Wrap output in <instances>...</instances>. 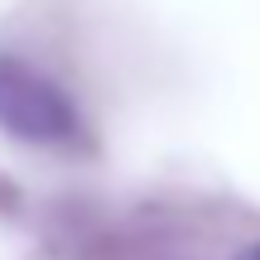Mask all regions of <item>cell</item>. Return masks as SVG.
<instances>
[{"label": "cell", "instance_id": "cell-1", "mask_svg": "<svg viewBox=\"0 0 260 260\" xmlns=\"http://www.w3.org/2000/svg\"><path fill=\"white\" fill-rule=\"evenodd\" d=\"M0 130L29 145H73L82 140L77 106L48 73L29 68L24 58L0 53Z\"/></svg>", "mask_w": 260, "mask_h": 260}, {"label": "cell", "instance_id": "cell-2", "mask_svg": "<svg viewBox=\"0 0 260 260\" xmlns=\"http://www.w3.org/2000/svg\"><path fill=\"white\" fill-rule=\"evenodd\" d=\"M236 260H260V241H255V246H246V251L236 255Z\"/></svg>", "mask_w": 260, "mask_h": 260}]
</instances>
